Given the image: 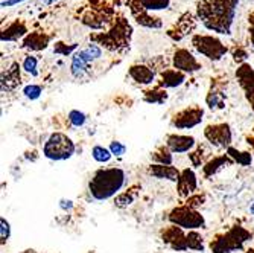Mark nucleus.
<instances>
[{
  "instance_id": "1",
  "label": "nucleus",
  "mask_w": 254,
  "mask_h": 253,
  "mask_svg": "<svg viewBox=\"0 0 254 253\" xmlns=\"http://www.w3.org/2000/svg\"><path fill=\"white\" fill-rule=\"evenodd\" d=\"M238 5L239 0H201L196 5V14L209 31L228 35Z\"/></svg>"
},
{
  "instance_id": "2",
  "label": "nucleus",
  "mask_w": 254,
  "mask_h": 253,
  "mask_svg": "<svg viewBox=\"0 0 254 253\" xmlns=\"http://www.w3.org/2000/svg\"><path fill=\"white\" fill-rule=\"evenodd\" d=\"M127 183V172L118 167L99 168L88 180V192L98 201L118 197Z\"/></svg>"
},
{
  "instance_id": "3",
  "label": "nucleus",
  "mask_w": 254,
  "mask_h": 253,
  "mask_svg": "<svg viewBox=\"0 0 254 253\" xmlns=\"http://www.w3.org/2000/svg\"><path fill=\"white\" fill-rule=\"evenodd\" d=\"M253 234L247 231L245 227L236 224L233 227H230L227 232L216 235L210 244L209 249L212 253H235L244 250L245 244L251 241Z\"/></svg>"
},
{
  "instance_id": "4",
  "label": "nucleus",
  "mask_w": 254,
  "mask_h": 253,
  "mask_svg": "<svg viewBox=\"0 0 254 253\" xmlns=\"http://www.w3.org/2000/svg\"><path fill=\"white\" fill-rule=\"evenodd\" d=\"M131 37V26L125 18L116 20L114 25L108 32H102L98 35H91V40L96 41V44H101L108 51H121L127 48Z\"/></svg>"
},
{
  "instance_id": "5",
  "label": "nucleus",
  "mask_w": 254,
  "mask_h": 253,
  "mask_svg": "<svg viewBox=\"0 0 254 253\" xmlns=\"http://www.w3.org/2000/svg\"><path fill=\"white\" fill-rule=\"evenodd\" d=\"M76 151L75 142L64 133H54L49 136L43 147V156L55 162H63V160L70 159Z\"/></svg>"
},
{
  "instance_id": "6",
  "label": "nucleus",
  "mask_w": 254,
  "mask_h": 253,
  "mask_svg": "<svg viewBox=\"0 0 254 253\" xmlns=\"http://www.w3.org/2000/svg\"><path fill=\"white\" fill-rule=\"evenodd\" d=\"M168 221L174 226H178L184 231H198L205 226V218L198 209H192L186 204H180L168 212Z\"/></svg>"
},
{
  "instance_id": "7",
  "label": "nucleus",
  "mask_w": 254,
  "mask_h": 253,
  "mask_svg": "<svg viewBox=\"0 0 254 253\" xmlns=\"http://www.w3.org/2000/svg\"><path fill=\"white\" fill-rule=\"evenodd\" d=\"M102 57V49L98 44L91 43L87 44L84 49L78 51L72 57V64H70V72L75 78H82L87 72L90 64L99 60Z\"/></svg>"
},
{
  "instance_id": "8",
  "label": "nucleus",
  "mask_w": 254,
  "mask_h": 253,
  "mask_svg": "<svg viewBox=\"0 0 254 253\" xmlns=\"http://www.w3.org/2000/svg\"><path fill=\"white\" fill-rule=\"evenodd\" d=\"M192 44L198 51V54L204 55L205 58H209L212 61H219L228 52L227 46L213 35H199V34L193 35Z\"/></svg>"
},
{
  "instance_id": "9",
  "label": "nucleus",
  "mask_w": 254,
  "mask_h": 253,
  "mask_svg": "<svg viewBox=\"0 0 254 253\" xmlns=\"http://www.w3.org/2000/svg\"><path fill=\"white\" fill-rule=\"evenodd\" d=\"M204 137L207 139L210 145L216 148H228L232 147L233 141V131L232 127L227 122H219V124H209L204 128Z\"/></svg>"
},
{
  "instance_id": "10",
  "label": "nucleus",
  "mask_w": 254,
  "mask_h": 253,
  "mask_svg": "<svg viewBox=\"0 0 254 253\" xmlns=\"http://www.w3.org/2000/svg\"><path fill=\"white\" fill-rule=\"evenodd\" d=\"M202 119H204V108L192 105L177 111L171 119V125L177 130H190L199 125Z\"/></svg>"
},
{
  "instance_id": "11",
  "label": "nucleus",
  "mask_w": 254,
  "mask_h": 253,
  "mask_svg": "<svg viewBox=\"0 0 254 253\" xmlns=\"http://www.w3.org/2000/svg\"><path fill=\"white\" fill-rule=\"evenodd\" d=\"M160 240L163 241V244H166L169 249L175 250V252H188L189 246H188V234L184 232V229L169 224L165 229L160 231Z\"/></svg>"
},
{
  "instance_id": "12",
  "label": "nucleus",
  "mask_w": 254,
  "mask_h": 253,
  "mask_svg": "<svg viewBox=\"0 0 254 253\" xmlns=\"http://www.w3.org/2000/svg\"><path fill=\"white\" fill-rule=\"evenodd\" d=\"M236 78H238L239 85L244 90L247 102L254 111V69L250 64L242 63L236 71Z\"/></svg>"
},
{
  "instance_id": "13",
  "label": "nucleus",
  "mask_w": 254,
  "mask_h": 253,
  "mask_svg": "<svg viewBox=\"0 0 254 253\" xmlns=\"http://www.w3.org/2000/svg\"><path fill=\"white\" fill-rule=\"evenodd\" d=\"M172 66L183 74H195L201 69V63L188 49H177L174 52Z\"/></svg>"
},
{
  "instance_id": "14",
  "label": "nucleus",
  "mask_w": 254,
  "mask_h": 253,
  "mask_svg": "<svg viewBox=\"0 0 254 253\" xmlns=\"http://www.w3.org/2000/svg\"><path fill=\"white\" fill-rule=\"evenodd\" d=\"M198 189V178L192 168H184L181 169L180 178L177 181V194L180 198L188 200L190 195L196 194Z\"/></svg>"
},
{
  "instance_id": "15",
  "label": "nucleus",
  "mask_w": 254,
  "mask_h": 253,
  "mask_svg": "<svg viewBox=\"0 0 254 253\" xmlns=\"http://www.w3.org/2000/svg\"><path fill=\"white\" fill-rule=\"evenodd\" d=\"M174 154H183V153H190L196 147V141L193 136L188 134H168L166 144H165Z\"/></svg>"
},
{
  "instance_id": "16",
  "label": "nucleus",
  "mask_w": 254,
  "mask_h": 253,
  "mask_svg": "<svg viewBox=\"0 0 254 253\" xmlns=\"http://www.w3.org/2000/svg\"><path fill=\"white\" fill-rule=\"evenodd\" d=\"M146 174L151 175V177H154V178H158V180H169V181L177 183L178 178H180L181 171L177 169L172 165H157V164H151L146 168Z\"/></svg>"
},
{
  "instance_id": "17",
  "label": "nucleus",
  "mask_w": 254,
  "mask_h": 253,
  "mask_svg": "<svg viewBox=\"0 0 254 253\" xmlns=\"http://www.w3.org/2000/svg\"><path fill=\"white\" fill-rule=\"evenodd\" d=\"M128 74L137 84H142V85H149L155 81L154 69L146 64H132L128 69Z\"/></svg>"
},
{
  "instance_id": "18",
  "label": "nucleus",
  "mask_w": 254,
  "mask_h": 253,
  "mask_svg": "<svg viewBox=\"0 0 254 253\" xmlns=\"http://www.w3.org/2000/svg\"><path fill=\"white\" fill-rule=\"evenodd\" d=\"M235 165V162L232 159H230L225 153L221 154V156H215L212 159L207 160V164L202 167V175L205 178H210L213 177L215 174H218L222 168H227V167H232Z\"/></svg>"
},
{
  "instance_id": "19",
  "label": "nucleus",
  "mask_w": 254,
  "mask_h": 253,
  "mask_svg": "<svg viewBox=\"0 0 254 253\" xmlns=\"http://www.w3.org/2000/svg\"><path fill=\"white\" fill-rule=\"evenodd\" d=\"M193 29H195V20H193L192 14L188 12V14H184V15L175 23L174 29H171L168 34H169V37H171L172 40L178 41V40H181V38L186 37L188 34H190Z\"/></svg>"
},
{
  "instance_id": "20",
  "label": "nucleus",
  "mask_w": 254,
  "mask_h": 253,
  "mask_svg": "<svg viewBox=\"0 0 254 253\" xmlns=\"http://www.w3.org/2000/svg\"><path fill=\"white\" fill-rule=\"evenodd\" d=\"M184 81H186V74L177 71V69H166L165 72H161L157 85L161 88H175L181 85Z\"/></svg>"
},
{
  "instance_id": "21",
  "label": "nucleus",
  "mask_w": 254,
  "mask_h": 253,
  "mask_svg": "<svg viewBox=\"0 0 254 253\" xmlns=\"http://www.w3.org/2000/svg\"><path fill=\"white\" fill-rule=\"evenodd\" d=\"M51 37L43 32H31L25 38H23V48L31 49V51H43L49 46Z\"/></svg>"
},
{
  "instance_id": "22",
  "label": "nucleus",
  "mask_w": 254,
  "mask_h": 253,
  "mask_svg": "<svg viewBox=\"0 0 254 253\" xmlns=\"http://www.w3.org/2000/svg\"><path fill=\"white\" fill-rule=\"evenodd\" d=\"M171 5V0H129L131 8L143 9L148 11H160V9H168Z\"/></svg>"
},
{
  "instance_id": "23",
  "label": "nucleus",
  "mask_w": 254,
  "mask_h": 253,
  "mask_svg": "<svg viewBox=\"0 0 254 253\" xmlns=\"http://www.w3.org/2000/svg\"><path fill=\"white\" fill-rule=\"evenodd\" d=\"M20 84V67L17 63H14L6 72L2 74V90H14Z\"/></svg>"
},
{
  "instance_id": "24",
  "label": "nucleus",
  "mask_w": 254,
  "mask_h": 253,
  "mask_svg": "<svg viewBox=\"0 0 254 253\" xmlns=\"http://www.w3.org/2000/svg\"><path fill=\"white\" fill-rule=\"evenodd\" d=\"M28 35L26 25L23 21H14L2 32V41H17L18 38H23Z\"/></svg>"
},
{
  "instance_id": "25",
  "label": "nucleus",
  "mask_w": 254,
  "mask_h": 253,
  "mask_svg": "<svg viewBox=\"0 0 254 253\" xmlns=\"http://www.w3.org/2000/svg\"><path fill=\"white\" fill-rule=\"evenodd\" d=\"M138 191H140V186H131L129 189L127 191H122L118 197H114V206L119 209H125L128 206H131L137 195H138Z\"/></svg>"
},
{
  "instance_id": "26",
  "label": "nucleus",
  "mask_w": 254,
  "mask_h": 253,
  "mask_svg": "<svg viewBox=\"0 0 254 253\" xmlns=\"http://www.w3.org/2000/svg\"><path fill=\"white\" fill-rule=\"evenodd\" d=\"M205 104L212 110H222L225 107V93L219 87H212L205 96Z\"/></svg>"
},
{
  "instance_id": "27",
  "label": "nucleus",
  "mask_w": 254,
  "mask_h": 253,
  "mask_svg": "<svg viewBox=\"0 0 254 253\" xmlns=\"http://www.w3.org/2000/svg\"><path fill=\"white\" fill-rule=\"evenodd\" d=\"M225 154L232 159L235 164L241 167H250L253 164V154L250 151H241V150H236L235 147H228L225 150Z\"/></svg>"
},
{
  "instance_id": "28",
  "label": "nucleus",
  "mask_w": 254,
  "mask_h": 253,
  "mask_svg": "<svg viewBox=\"0 0 254 253\" xmlns=\"http://www.w3.org/2000/svg\"><path fill=\"white\" fill-rule=\"evenodd\" d=\"M168 99V93H166V88H161V87H154V88H149V90H145L143 91V101L148 102V104H157V105H161L165 104Z\"/></svg>"
},
{
  "instance_id": "29",
  "label": "nucleus",
  "mask_w": 254,
  "mask_h": 253,
  "mask_svg": "<svg viewBox=\"0 0 254 253\" xmlns=\"http://www.w3.org/2000/svg\"><path fill=\"white\" fill-rule=\"evenodd\" d=\"M151 160H152V164H157V165H172L174 153L166 145L158 147L154 153H151Z\"/></svg>"
},
{
  "instance_id": "30",
  "label": "nucleus",
  "mask_w": 254,
  "mask_h": 253,
  "mask_svg": "<svg viewBox=\"0 0 254 253\" xmlns=\"http://www.w3.org/2000/svg\"><path fill=\"white\" fill-rule=\"evenodd\" d=\"M207 156H209V151L204 145H196L190 153H189V160L193 168H199V167H204L207 164Z\"/></svg>"
},
{
  "instance_id": "31",
  "label": "nucleus",
  "mask_w": 254,
  "mask_h": 253,
  "mask_svg": "<svg viewBox=\"0 0 254 253\" xmlns=\"http://www.w3.org/2000/svg\"><path fill=\"white\" fill-rule=\"evenodd\" d=\"M188 246H189V250H193V252H204L205 250L204 238L198 231L188 232Z\"/></svg>"
},
{
  "instance_id": "32",
  "label": "nucleus",
  "mask_w": 254,
  "mask_h": 253,
  "mask_svg": "<svg viewBox=\"0 0 254 253\" xmlns=\"http://www.w3.org/2000/svg\"><path fill=\"white\" fill-rule=\"evenodd\" d=\"M91 157H93L98 164H108L113 154H111L110 148H105L102 145H95L91 148Z\"/></svg>"
},
{
  "instance_id": "33",
  "label": "nucleus",
  "mask_w": 254,
  "mask_h": 253,
  "mask_svg": "<svg viewBox=\"0 0 254 253\" xmlns=\"http://www.w3.org/2000/svg\"><path fill=\"white\" fill-rule=\"evenodd\" d=\"M82 23L85 26L91 28V29H102L105 26V20L102 18V15L96 14V12H88L84 18H82Z\"/></svg>"
},
{
  "instance_id": "34",
  "label": "nucleus",
  "mask_w": 254,
  "mask_h": 253,
  "mask_svg": "<svg viewBox=\"0 0 254 253\" xmlns=\"http://www.w3.org/2000/svg\"><path fill=\"white\" fill-rule=\"evenodd\" d=\"M67 119H68V122H70L73 127H82L84 124H85V121H87V116L82 113V111H79V110H72V111H68V114H67Z\"/></svg>"
},
{
  "instance_id": "35",
  "label": "nucleus",
  "mask_w": 254,
  "mask_h": 253,
  "mask_svg": "<svg viewBox=\"0 0 254 253\" xmlns=\"http://www.w3.org/2000/svg\"><path fill=\"white\" fill-rule=\"evenodd\" d=\"M23 69H25V72H28L29 75L32 77H37L38 75V60L32 55H28L25 58V61H23Z\"/></svg>"
},
{
  "instance_id": "36",
  "label": "nucleus",
  "mask_w": 254,
  "mask_h": 253,
  "mask_svg": "<svg viewBox=\"0 0 254 253\" xmlns=\"http://www.w3.org/2000/svg\"><path fill=\"white\" fill-rule=\"evenodd\" d=\"M204 203H205V195H204V194L196 192V194L190 195L188 200H184V203H183V204L189 206V208H192V209H198L199 206H202Z\"/></svg>"
},
{
  "instance_id": "37",
  "label": "nucleus",
  "mask_w": 254,
  "mask_h": 253,
  "mask_svg": "<svg viewBox=\"0 0 254 253\" xmlns=\"http://www.w3.org/2000/svg\"><path fill=\"white\" fill-rule=\"evenodd\" d=\"M23 93H25V96L28 99H32L34 101V99H38L41 96L43 88L40 85H37V84H29V85H26L25 88H23Z\"/></svg>"
},
{
  "instance_id": "38",
  "label": "nucleus",
  "mask_w": 254,
  "mask_h": 253,
  "mask_svg": "<svg viewBox=\"0 0 254 253\" xmlns=\"http://www.w3.org/2000/svg\"><path fill=\"white\" fill-rule=\"evenodd\" d=\"M0 226H2V234H0V241H2V244H5V243L9 240V237H11V224H9V221H8L5 217H2V218H0Z\"/></svg>"
},
{
  "instance_id": "39",
  "label": "nucleus",
  "mask_w": 254,
  "mask_h": 253,
  "mask_svg": "<svg viewBox=\"0 0 254 253\" xmlns=\"http://www.w3.org/2000/svg\"><path fill=\"white\" fill-rule=\"evenodd\" d=\"M108 148H110L111 154L116 156V157H122L127 153V147L122 142H119V141H113Z\"/></svg>"
},
{
  "instance_id": "40",
  "label": "nucleus",
  "mask_w": 254,
  "mask_h": 253,
  "mask_svg": "<svg viewBox=\"0 0 254 253\" xmlns=\"http://www.w3.org/2000/svg\"><path fill=\"white\" fill-rule=\"evenodd\" d=\"M75 49H76V44H72V46H65L64 43H57L55 44V54L67 55V54H70Z\"/></svg>"
},
{
  "instance_id": "41",
  "label": "nucleus",
  "mask_w": 254,
  "mask_h": 253,
  "mask_svg": "<svg viewBox=\"0 0 254 253\" xmlns=\"http://www.w3.org/2000/svg\"><path fill=\"white\" fill-rule=\"evenodd\" d=\"M248 57V54H247V51L245 49H242V48H236L235 49V52H233V58H235V61H244L245 58Z\"/></svg>"
},
{
  "instance_id": "42",
  "label": "nucleus",
  "mask_w": 254,
  "mask_h": 253,
  "mask_svg": "<svg viewBox=\"0 0 254 253\" xmlns=\"http://www.w3.org/2000/svg\"><path fill=\"white\" fill-rule=\"evenodd\" d=\"M18 2H23V0H6V2H2V6H12Z\"/></svg>"
},
{
  "instance_id": "43",
  "label": "nucleus",
  "mask_w": 254,
  "mask_h": 253,
  "mask_svg": "<svg viewBox=\"0 0 254 253\" xmlns=\"http://www.w3.org/2000/svg\"><path fill=\"white\" fill-rule=\"evenodd\" d=\"M250 40H251V44L254 46V26L250 28Z\"/></svg>"
},
{
  "instance_id": "44",
  "label": "nucleus",
  "mask_w": 254,
  "mask_h": 253,
  "mask_svg": "<svg viewBox=\"0 0 254 253\" xmlns=\"http://www.w3.org/2000/svg\"><path fill=\"white\" fill-rule=\"evenodd\" d=\"M248 21H250V25H251V26H254V12L248 17Z\"/></svg>"
},
{
  "instance_id": "45",
  "label": "nucleus",
  "mask_w": 254,
  "mask_h": 253,
  "mask_svg": "<svg viewBox=\"0 0 254 253\" xmlns=\"http://www.w3.org/2000/svg\"><path fill=\"white\" fill-rule=\"evenodd\" d=\"M250 212H251V214L254 215V203H253V204L250 206Z\"/></svg>"
},
{
  "instance_id": "46",
  "label": "nucleus",
  "mask_w": 254,
  "mask_h": 253,
  "mask_svg": "<svg viewBox=\"0 0 254 253\" xmlns=\"http://www.w3.org/2000/svg\"><path fill=\"white\" fill-rule=\"evenodd\" d=\"M43 2L49 5V3H54V2H55V0H43Z\"/></svg>"
},
{
  "instance_id": "47",
  "label": "nucleus",
  "mask_w": 254,
  "mask_h": 253,
  "mask_svg": "<svg viewBox=\"0 0 254 253\" xmlns=\"http://www.w3.org/2000/svg\"><path fill=\"white\" fill-rule=\"evenodd\" d=\"M245 253H254V247H253V249H248V250H245Z\"/></svg>"
}]
</instances>
